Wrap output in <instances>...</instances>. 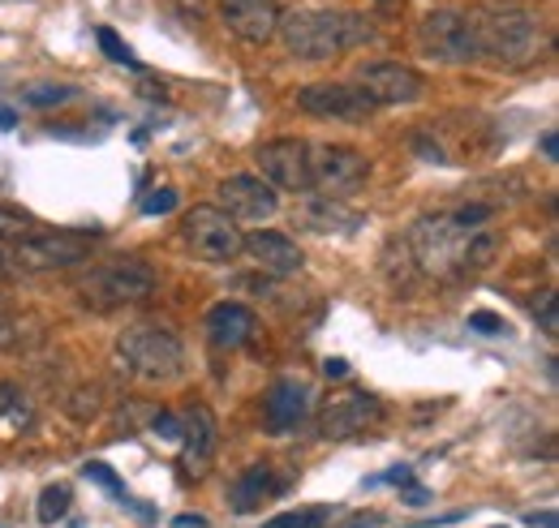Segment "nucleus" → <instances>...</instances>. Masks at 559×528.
I'll return each mask as SVG.
<instances>
[{"label": "nucleus", "instance_id": "obj_16", "mask_svg": "<svg viewBox=\"0 0 559 528\" xmlns=\"http://www.w3.org/2000/svg\"><path fill=\"white\" fill-rule=\"evenodd\" d=\"M215 439H219V425H215V412L207 404H190L181 412V460L194 477H203L215 456Z\"/></svg>", "mask_w": 559, "mask_h": 528}, {"label": "nucleus", "instance_id": "obj_27", "mask_svg": "<svg viewBox=\"0 0 559 528\" xmlns=\"http://www.w3.org/2000/svg\"><path fill=\"white\" fill-rule=\"evenodd\" d=\"M95 39H99V48H104V57H108V61H117V65H130V69H142L139 57L126 48V39H121L112 26H99V35H95Z\"/></svg>", "mask_w": 559, "mask_h": 528}, {"label": "nucleus", "instance_id": "obj_31", "mask_svg": "<svg viewBox=\"0 0 559 528\" xmlns=\"http://www.w3.org/2000/svg\"><path fill=\"white\" fill-rule=\"evenodd\" d=\"M17 344H22V323H17L13 305L0 301V348H17Z\"/></svg>", "mask_w": 559, "mask_h": 528}, {"label": "nucleus", "instance_id": "obj_34", "mask_svg": "<svg viewBox=\"0 0 559 528\" xmlns=\"http://www.w3.org/2000/svg\"><path fill=\"white\" fill-rule=\"evenodd\" d=\"M469 331H478V335H503V319L490 314V310H478V314H469Z\"/></svg>", "mask_w": 559, "mask_h": 528}, {"label": "nucleus", "instance_id": "obj_7", "mask_svg": "<svg viewBox=\"0 0 559 528\" xmlns=\"http://www.w3.org/2000/svg\"><path fill=\"white\" fill-rule=\"evenodd\" d=\"M388 417L383 399L370 396V392H357V387H341L319 404V439L328 443H345V439H357L366 430H374L379 421Z\"/></svg>", "mask_w": 559, "mask_h": 528}, {"label": "nucleus", "instance_id": "obj_42", "mask_svg": "<svg viewBox=\"0 0 559 528\" xmlns=\"http://www.w3.org/2000/svg\"><path fill=\"white\" fill-rule=\"evenodd\" d=\"M543 155H547L551 164L559 159V137H556V133H543Z\"/></svg>", "mask_w": 559, "mask_h": 528}, {"label": "nucleus", "instance_id": "obj_40", "mask_svg": "<svg viewBox=\"0 0 559 528\" xmlns=\"http://www.w3.org/2000/svg\"><path fill=\"white\" fill-rule=\"evenodd\" d=\"M525 525H543V528H556V512H530Z\"/></svg>", "mask_w": 559, "mask_h": 528}, {"label": "nucleus", "instance_id": "obj_38", "mask_svg": "<svg viewBox=\"0 0 559 528\" xmlns=\"http://www.w3.org/2000/svg\"><path fill=\"white\" fill-rule=\"evenodd\" d=\"M168 528H211V525H207V516H190V512H186V516H177Z\"/></svg>", "mask_w": 559, "mask_h": 528}, {"label": "nucleus", "instance_id": "obj_44", "mask_svg": "<svg viewBox=\"0 0 559 528\" xmlns=\"http://www.w3.org/2000/svg\"><path fill=\"white\" fill-rule=\"evenodd\" d=\"M4 271H9V266H4V254H0V275H4Z\"/></svg>", "mask_w": 559, "mask_h": 528}, {"label": "nucleus", "instance_id": "obj_28", "mask_svg": "<svg viewBox=\"0 0 559 528\" xmlns=\"http://www.w3.org/2000/svg\"><path fill=\"white\" fill-rule=\"evenodd\" d=\"M31 232H35V219H31L26 211H4V206H0V241L17 245V241L31 237Z\"/></svg>", "mask_w": 559, "mask_h": 528}, {"label": "nucleus", "instance_id": "obj_2", "mask_svg": "<svg viewBox=\"0 0 559 528\" xmlns=\"http://www.w3.org/2000/svg\"><path fill=\"white\" fill-rule=\"evenodd\" d=\"M474 48L499 69H525L538 61L543 52V26L530 9H478L469 17Z\"/></svg>", "mask_w": 559, "mask_h": 528}, {"label": "nucleus", "instance_id": "obj_39", "mask_svg": "<svg viewBox=\"0 0 559 528\" xmlns=\"http://www.w3.org/2000/svg\"><path fill=\"white\" fill-rule=\"evenodd\" d=\"M379 481H401V485H409V481H414V472H409V468L401 464V468H388V472H383Z\"/></svg>", "mask_w": 559, "mask_h": 528}, {"label": "nucleus", "instance_id": "obj_6", "mask_svg": "<svg viewBox=\"0 0 559 528\" xmlns=\"http://www.w3.org/2000/svg\"><path fill=\"white\" fill-rule=\"evenodd\" d=\"M306 164H310V190L319 199L345 202L357 190H366L370 181V159L353 146H310L306 151Z\"/></svg>", "mask_w": 559, "mask_h": 528}, {"label": "nucleus", "instance_id": "obj_33", "mask_svg": "<svg viewBox=\"0 0 559 528\" xmlns=\"http://www.w3.org/2000/svg\"><path fill=\"white\" fill-rule=\"evenodd\" d=\"M538 327L547 331V335H556L559 323H556V288H547L543 292V305H538Z\"/></svg>", "mask_w": 559, "mask_h": 528}, {"label": "nucleus", "instance_id": "obj_11", "mask_svg": "<svg viewBox=\"0 0 559 528\" xmlns=\"http://www.w3.org/2000/svg\"><path fill=\"white\" fill-rule=\"evenodd\" d=\"M13 259L26 271H66L91 259V237L86 232H52V228H35L31 237H22L13 245Z\"/></svg>", "mask_w": 559, "mask_h": 528}, {"label": "nucleus", "instance_id": "obj_35", "mask_svg": "<svg viewBox=\"0 0 559 528\" xmlns=\"http://www.w3.org/2000/svg\"><path fill=\"white\" fill-rule=\"evenodd\" d=\"M155 434L177 443V439H181V417H177V412H155Z\"/></svg>", "mask_w": 559, "mask_h": 528}, {"label": "nucleus", "instance_id": "obj_3", "mask_svg": "<svg viewBox=\"0 0 559 528\" xmlns=\"http://www.w3.org/2000/svg\"><path fill=\"white\" fill-rule=\"evenodd\" d=\"M117 357L121 365L142 383H173L186 370V348L168 327L134 323L117 335Z\"/></svg>", "mask_w": 559, "mask_h": 528}, {"label": "nucleus", "instance_id": "obj_1", "mask_svg": "<svg viewBox=\"0 0 559 528\" xmlns=\"http://www.w3.org/2000/svg\"><path fill=\"white\" fill-rule=\"evenodd\" d=\"M276 35L297 61H332L374 39V22L353 9H293L280 13Z\"/></svg>", "mask_w": 559, "mask_h": 528}, {"label": "nucleus", "instance_id": "obj_26", "mask_svg": "<svg viewBox=\"0 0 559 528\" xmlns=\"http://www.w3.org/2000/svg\"><path fill=\"white\" fill-rule=\"evenodd\" d=\"M336 516V507H301V512H284V516H272L263 528H323Z\"/></svg>", "mask_w": 559, "mask_h": 528}, {"label": "nucleus", "instance_id": "obj_17", "mask_svg": "<svg viewBox=\"0 0 559 528\" xmlns=\"http://www.w3.org/2000/svg\"><path fill=\"white\" fill-rule=\"evenodd\" d=\"M310 412V383L306 379H276L272 392L263 399V417H267V430L272 434H293Z\"/></svg>", "mask_w": 559, "mask_h": 528}, {"label": "nucleus", "instance_id": "obj_15", "mask_svg": "<svg viewBox=\"0 0 559 528\" xmlns=\"http://www.w3.org/2000/svg\"><path fill=\"white\" fill-rule=\"evenodd\" d=\"M280 0H219L224 26L246 44H267L280 26Z\"/></svg>", "mask_w": 559, "mask_h": 528}, {"label": "nucleus", "instance_id": "obj_29", "mask_svg": "<svg viewBox=\"0 0 559 528\" xmlns=\"http://www.w3.org/2000/svg\"><path fill=\"white\" fill-rule=\"evenodd\" d=\"M495 250H499V237H490V232H469L465 237V271L469 266H487L490 259H495Z\"/></svg>", "mask_w": 559, "mask_h": 528}, {"label": "nucleus", "instance_id": "obj_9", "mask_svg": "<svg viewBox=\"0 0 559 528\" xmlns=\"http://www.w3.org/2000/svg\"><path fill=\"white\" fill-rule=\"evenodd\" d=\"M181 237H186L190 254L203 263H233L241 254V228L219 206H194L181 219Z\"/></svg>", "mask_w": 559, "mask_h": 528}, {"label": "nucleus", "instance_id": "obj_19", "mask_svg": "<svg viewBox=\"0 0 559 528\" xmlns=\"http://www.w3.org/2000/svg\"><path fill=\"white\" fill-rule=\"evenodd\" d=\"M241 250L263 266L267 275H293V271H301V263H306V254L297 250V241L284 237V232H272V228H259V232L241 237Z\"/></svg>", "mask_w": 559, "mask_h": 528}, {"label": "nucleus", "instance_id": "obj_32", "mask_svg": "<svg viewBox=\"0 0 559 528\" xmlns=\"http://www.w3.org/2000/svg\"><path fill=\"white\" fill-rule=\"evenodd\" d=\"M177 190H155V194H146L142 199V215H168V211H177Z\"/></svg>", "mask_w": 559, "mask_h": 528}, {"label": "nucleus", "instance_id": "obj_8", "mask_svg": "<svg viewBox=\"0 0 559 528\" xmlns=\"http://www.w3.org/2000/svg\"><path fill=\"white\" fill-rule=\"evenodd\" d=\"M418 48H421V57H430V61H439V65H469V61H478L469 17L456 13V9H430V13L421 17Z\"/></svg>", "mask_w": 559, "mask_h": 528}, {"label": "nucleus", "instance_id": "obj_36", "mask_svg": "<svg viewBox=\"0 0 559 528\" xmlns=\"http://www.w3.org/2000/svg\"><path fill=\"white\" fill-rule=\"evenodd\" d=\"M414 146H418V155L426 164H448V155H443V146L439 142H430L426 133H414Z\"/></svg>", "mask_w": 559, "mask_h": 528}, {"label": "nucleus", "instance_id": "obj_41", "mask_svg": "<svg viewBox=\"0 0 559 528\" xmlns=\"http://www.w3.org/2000/svg\"><path fill=\"white\" fill-rule=\"evenodd\" d=\"M323 374H328V379H345V374H349V361H341V357H336V361H328V365H323Z\"/></svg>", "mask_w": 559, "mask_h": 528}, {"label": "nucleus", "instance_id": "obj_10", "mask_svg": "<svg viewBox=\"0 0 559 528\" xmlns=\"http://www.w3.org/2000/svg\"><path fill=\"white\" fill-rule=\"evenodd\" d=\"M297 108L314 121H345V125H366L374 117V104L357 82H314L297 91Z\"/></svg>", "mask_w": 559, "mask_h": 528}, {"label": "nucleus", "instance_id": "obj_12", "mask_svg": "<svg viewBox=\"0 0 559 528\" xmlns=\"http://www.w3.org/2000/svg\"><path fill=\"white\" fill-rule=\"evenodd\" d=\"M306 142L301 137H276V142H263L254 151V164H259V181H267L272 190L284 194H310V164H306Z\"/></svg>", "mask_w": 559, "mask_h": 528}, {"label": "nucleus", "instance_id": "obj_5", "mask_svg": "<svg viewBox=\"0 0 559 528\" xmlns=\"http://www.w3.org/2000/svg\"><path fill=\"white\" fill-rule=\"evenodd\" d=\"M465 237L469 232H456L448 215H421L405 237V250L418 266V275L456 279L465 271Z\"/></svg>", "mask_w": 559, "mask_h": 528}, {"label": "nucleus", "instance_id": "obj_4", "mask_svg": "<svg viewBox=\"0 0 559 528\" xmlns=\"http://www.w3.org/2000/svg\"><path fill=\"white\" fill-rule=\"evenodd\" d=\"M155 284H159L155 271L142 259H117V263L86 271L78 279V297L91 310H126V305H142L155 292Z\"/></svg>", "mask_w": 559, "mask_h": 528}, {"label": "nucleus", "instance_id": "obj_23", "mask_svg": "<svg viewBox=\"0 0 559 528\" xmlns=\"http://www.w3.org/2000/svg\"><path fill=\"white\" fill-rule=\"evenodd\" d=\"M82 477H86V481H99V485H104V490H108V494H112V499H117L121 507H130L134 516H142V520H151V507H142V503H134V499H130L126 481H121V477H117V472H112L108 464L86 460V464H82Z\"/></svg>", "mask_w": 559, "mask_h": 528}, {"label": "nucleus", "instance_id": "obj_25", "mask_svg": "<svg viewBox=\"0 0 559 528\" xmlns=\"http://www.w3.org/2000/svg\"><path fill=\"white\" fill-rule=\"evenodd\" d=\"M73 95H78V91L66 86V82H31V86L22 91V104H31V108H57V104H66Z\"/></svg>", "mask_w": 559, "mask_h": 528}, {"label": "nucleus", "instance_id": "obj_14", "mask_svg": "<svg viewBox=\"0 0 559 528\" xmlns=\"http://www.w3.org/2000/svg\"><path fill=\"white\" fill-rule=\"evenodd\" d=\"M357 86L366 91L374 108H396V104H414L421 95V73L401 61H379V65L361 69Z\"/></svg>", "mask_w": 559, "mask_h": 528}, {"label": "nucleus", "instance_id": "obj_22", "mask_svg": "<svg viewBox=\"0 0 559 528\" xmlns=\"http://www.w3.org/2000/svg\"><path fill=\"white\" fill-rule=\"evenodd\" d=\"M31 425H35L31 399L22 396L13 383H0V430H4L9 439H17V434H26Z\"/></svg>", "mask_w": 559, "mask_h": 528}, {"label": "nucleus", "instance_id": "obj_37", "mask_svg": "<svg viewBox=\"0 0 559 528\" xmlns=\"http://www.w3.org/2000/svg\"><path fill=\"white\" fill-rule=\"evenodd\" d=\"M405 503H409V507H426V503H430V490H426V485H409V490H405Z\"/></svg>", "mask_w": 559, "mask_h": 528}, {"label": "nucleus", "instance_id": "obj_13", "mask_svg": "<svg viewBox=\"0 0 559 528\" xmlns=\"http://www.w3.org/2000/svg\"><path fill=\"white\" fill-rule=\"evenodd\" d=\"M219 211H224L228 219H237V224H241V219H246V224H267L280 211V199L267 181L237 172V177H224V181H219Z\"/></svg>", "mask_w": 559, "mask_h": 528}, {"label": "nucleus", "instance_id": "obj_24", "mask_svg": "<svg viewBox=\"0 0 559 528\" xmlns=\"http://www.w3.org/2000/svg\"><path fill=\"white\" fill-rule=\"evenodd\" d=\"M70 485H48L44 494H39V503H35V516H39V525H57V520H66L70 516Z\"/></svg>", "mask_w": 559, "mask_h": 528}, {"label": "nucleus", "instance_id": "obj_21", "mask_svg": "<svg viewBox=\"0 0 559 528\" xmlns=\"http://www.w3.org/2000/svg\"><path fill=\"white\" fill-rule=\"evenodd\" d=\"M361 219L366 215H357L349 211L345 202H332V199H319L306 206V215H301V224L310 228V232H319V237H341V232H353V228H361Z\"/></svg>", "mask_w": 559, "mask_h": 528}, {"label": "nucleus", "instance_id": "obj_18", "mask_svg": "<svg viewBox=\"0 0 559 528\" xmlns=\"http://www.w3.org/2000/svg\"><path fill=\"white\" fill-rule=\"evenodd\" d=\"M284 490H288V477H280L272 464H254V468H246V472L233 481L228 507H233L237 516H250V512H259L267 499H280Z\"/></svg>", "mask_w": 559, "mask_h": 528}, {"label": "nucleus", "instance_id": "obj_30", "mask_svg": "<svg viewBox=\"0 0 559 528\" xmlns=\"http://www.w3.org/2000/svg\"><path fill=\"white\" fill-rule=\"evenodd\" d=\"M448 219H452L456 232H483V224L490 219V206L487 202H469V206H461V211L448 215Z\"/></svg>", "mask_w": 559, "mask_h": 528}, {"label": "nucleus", "instance_id": "obj_43", "mask_svg": "<svg viewBox=\"0 0 559 528\" xmlns=\"http://www.w3.org/2000/svg\"><path fill=\"white\" fill-rule=\"evenodd\" d=\"M17 125V117H13V108H0V130H13Z\"/></svg>", "mask_w": 559, "mask_h": 528}, {"label": "nucleus", "instance_id": "obj_20", "mask_svg": "<svg viewBox=\"0 0 559 528\" xmlns=\"http://www.w3.org/2000/svg\"><path fill=\"white\" fill-rule=\"evenodd\" d=\"M207 335H211V344L224 348V352L241 348V344L254 335V310L241 305V301H219V305H211Z\"/></svg>", "mask_w": 559, "mask_h": 528}]
</instances>
